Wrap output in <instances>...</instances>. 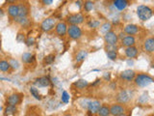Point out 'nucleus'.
<instances>
[{"label": "nucleus", "instance_id": "obj_1", "mask_svg": "<svg viewBox=\"0 0 154 116\" xmlns=\"http://www.w3.org/2000/svg\"><path fill=\"white\" fill-rule=\"evenodd\" d=\"M137 14L139 18L143 21H146L148 19H150L153 16V11L151 8L148 6H144V5H141L137 9Z\"/></svg>", "mask_w": 154, "mask_h": 116}, {"label": "nucleus", "instance_id": "obj_2", "mask_svg": "<svg viewBox=\"0 0 154 116\" xmlns=\"http://www.w3.org/2000/svg\"><path fill=\"white\" fill-rule=\"evenodd\" d=\"M135 84L139 87H146L149 84H151L153 82L152 76L146 75V74H139L137 76H135L134 79Z\"/></svg>", "mask_w": 154, "mask_h": 116}, {"label": "nucleus", "instance_id": "obj_3", "mask_svg": "<svg viewBox=\"0 0 154 116\" xmlns=\"http://www.w3.org/2000/svg\"><path fill=\"white\" fill-rule=\"evenodd\" d=\"M66 33L72 40H78L82 37V30L78 25H69L67 27Z\"/></svg>", "mask_w": 154, "mask_h": 116}, {"label": "nucleus", "instance_id": "obj_4", "mask_svg": "<svg viewBox=\"0 0 154 116\" xmlns=\"http://www.w3.org/2000/svg\"><path fill=\"white\" fill-rule=\"evenodd\" d=\"M83 21H84V16L80 13L69 14L66 18V22L69 23V25H79Z\"/></svg>", "mask_w": 154, "mask_h": 116}, {"label": "nucleus", "instance_id": "obj_5", "mask_svg": "<svg viewBox=\"0 0 154 116\" xmlns=\"http://www.w3.org/2000/svg\"><path fill=\"white\" fill-rule=\"evenodd\" d=\"M55 25H56L55 18H47L41 23V29L45 32H49L52 30V29H54Z\"/></svg>", "mask_w": 154, "mask_h": 116}, {"label": "nucleus", "instance_id": "obj_6", "mask_svg": "<svg viewBox=\"0 0 154 116\" xmlns=\"http://www.w3.org/2000/svg\"><path fill=\"white\" fill-rule=\"evenodd\" d=\"M104 40L106 42L107 45H110V46H116L118 43V40H119V36L116 34L114 31H109L106 34H104Z\"/></svg>", "mask_w": 154, "mask_h": 116}, {"label": "nucleus", "instance_id": "obj_7", "mask_svg": "<svg viewBox=\"0 0 154 116\" xmlns=\"http://www.w3.org/2000/svg\"><path fill=\"white\" fill-rule=\"evenodd\" d=\"M101 106V103L99 101H91L87 105V109L89 110V112L91 114H96L98 112V110Z\"/></svg>", "mask_w": 154, "mask_h": 116}, {"label": "nucleus", "instance_id": "obj_8", "mask_svg": "<svg viewBox=\"0 0 154 116\" xmlns=\"http://www.w3.org/2000/svg\"><path fill=\"white\" fill-rule=\"evenodd\" d=\"M123 113H125V108L122 105L115 104V105H112V106L110 108V114L113 116H119Z\"/></svg>", "mask_w": 154, "mask_h": 116}, {"label": "nucleus", "instance_id": "obj_9", "mask_svg": "<svg viewBox=\"0 0 154 116\" xmlns=\"http://www.w3.org/2000/svg\"><path fill=\"white\" fill-rule=\"evenodd\" d=\"M20 102H21V95L17 94V93L10 95L7 98V105H8L17 106L19 103H20Z\"/></svg>", "mask_w": 154, "mask_h": 116}, {"label": "nucleus", "instance_id": "obj_10", "mask_svg": "<svg viewBox=\"0 0 154 116\" xmlns=\"http://www.w3.org/2000/svg\"><path fill=\"white\" fill-rule=\"evenodd\" d=\"M55 31L58 36L64 37L67 31V25L66 22H58L55 25Z\"/></svg>", "mask_w": 154, "mask_h": 116}, {"label": "nucleus", "instance_id": "obj_11", "mask_svg": "<svg viewBox=\"0 0 154 116\" xmlns=\"http://www.w3.org/2000/svg\"><path fill=\"white\" fill-rule=\"evenodd\" d=\"M50 79H48L47 76H41L38 77V79H37L35 81H34V85H35V87H47L50 85Z\"/></svg>", "mask_w": 154, "mask_h": 116}, {"label": "nucleus", "instance_id": "obj_12", "mask_svg": "<svg viewBox=\"0 0 154 116\" xmlns=\"http://www.w3.org/2000/svg\"><path fill=\"white\" fill-rule=\"evenodd\" d=\"M136 72L133 70H124L120 72V79L125 81H131L135 79Z\"/></svg>", "mask_w": 154, "mask_h": 116}, {"label": "nucleus", "instance_id": "obj_13", "mask_svg": "<svg viewBox=\"0 0 154 116\" xmlns=\"http://www.w3.org/2000/svg\"><path fill=\"white\" fill-rule=\"evenodd\" d=\"M106 55L109 58L110 60H116L118 57L117 54V47L116 46H110L107 45V47H106Z\"/></svg>", "mask_w": 154, "mask_h": 116}, {"label": "nucleus", "instance_id": "obj_14", "mask_svg": "<svg viewBox=\"0 0 154 116\" xmlns=\"http://www.w3.org/2000/svg\"><path fill=\"white\" fill-rule=\"evenodd\" d=\"M129 100H130V95L126 90L120 91L117 95V101L119 104H126Z\"/></svg>", "mask_w": 154, "mask_h": 116}, {"label": "nucleus", "instance_id": "obj_15", "mask_svg": "<svg viewBox=\"0 0 154 116\" xmlns=\"http://www.w3.org/2000/svg\"><path fill=\"white\" fill-rule=\"evenodd\" d=\"M123 32L124 34H127V35L134 36L135 34L139 32V27L136 24H127V25H125Z\"/></svg>", "mask_w": 154, "mask_h": 116}, {"label": "nucleus", "instance_id": "obj_16", "mask_svg": "<svg viewBox=\"0 0 154 116\" xmlns=\"http://www.w3.org/2000/svg\"><path fill=\"white\" fill-rule=\"evenodd\" d=\"M18 12H19V6L17 4H11L8 7V14L13 18H16L18 17Z\"/></svg>", "mask_w": 154, "mask_h": 116}, {"label": "nucleus", "instance_id": "obj_17", "mask_svg": "<svg viewBox=\"0 0 154 116\" xmlns=\"http://www.w3.org/2000/svg\"><path fill=\"white\" fill-rule=\"evenodd\" d=\"M143 48L146 52L151 53L154 51V39L148 38L143 43Z\"/></svg>", "mask_w": 154, "mask_h": 116}, {"label": "nucleus", "instance_id": "obj_18", "mask_svg": "<svg viewBox=\"0 0 154 116\" xmlns=\"http://www.w3.org/2000/svg\"><path fill=\"white\" fill-rule=\"evenodd\" d=\"M125 55L128 58H136L138 55V48L136 47H127L125 48Z\"/></svg>", "mask_w": 154, "mask_h": 116}, {"label": "nucleus", "instance_id": "obj_19", "mask_svg": "<svg viewBox=\"0 0 154 116\" xmlns=\"http://www.w3.org/2000/svg\"><path fill=\"white\" fill-rule=\"evenodd\" d=\"M135 43H136V39H135L134 36H125L122 40V44L124 46V47H132L135 45Z\"/></svg>", "mask_w": 154, "mask_h": 116}, {"label": "nucleus", "instance_id": "obj_20", "mask_svg": "<svg viewBox=\"0 0 154 116\" xmlns=\"http://www.w3.org/2000/svg\"><path fill=\"white\" fill-rule=\"evenodd\" d=\"M114 6L119 11H122L128 6V0H114Z\"/></svg>", "mask_w": 154, "mask_h": 116}, {"label": "nucleus", "instance_id": "obj_21", "mask_svg": "<svg viewBox=\"0 0 154 116\" xmlns=\"http://www.w3.org/2000/svg\"><path fill=\"white\" fill-rule=\"evenodd\" d=\"M17 106H14V105H6V108L4 109V115L5 116H12L14 114L17 113Z\"/></svg>", "mask_w": 154, "mask_h": 116}, {"label": "nucleus", "instance_id": "obj_22", "mask_svg": "<svg viewBox=\"0 0 154 116\" xmlns=\"http://www.w3.org/2000/svg\"><path fill=\"white\" fill-rule=\"evenodd\" d=\"M87 55H88V52H87L86 50H79L78 52H77L76 56H75V61L77 63L83 62L86 59Z\"/></svg>", "mask_w": 154, "mask_h": 116}, {"label": "nucleus", "instance_id": "obj_23", "mask_svg": "<svg viewBox=\"0 0 154 116\" xmlns=\"http://www.w3.org/2000/svg\"><path fill=\"white\" fill-rule=\"evenodd\" d=\"M19 6V12H18V17L17 18H25L27 17L28 12H29V9L26 5L21 4V5H18Z\"/></svg>", "mask_w": 154, "mask_h": 116}, {"label": "nucleus", "instance_id": "obj_24", "mask_svg": "<svg viewBox=\"0 0 154 116\" xmlns=\"http://www.w3.org/2000/svg\"><path fill=\"white\" fill-rule=\"evenodd\" d=\"M34 60H35V56L32 55L31 53L29 52H25L22 54V61L24 63H26V64H29V63L33 62Z\"/></svg>", "mask_w": 154, "mask_h": 116}, {"label": "nucleus", "instance_id": "obj_25", "mask_svg": "<svg viewBox=\"0 0 154 116\" xmlns=\"http://www.w3.org/2000/svg\"><path fill=\"white\" fill-rule=\"evenodd\" d=\"M74 86L77 89H84L85 87L89 86V82L85 79H78L74 82Z\"/></svg>", "mask_w": 154, "mask_h": 116}, {"label": "nucleus", "instance_id": "obj_26", "mask_svg": "<svg viewBox=\"0 0 154 116\" xmlns=\"http://www.w3.org/2000/svg\"><path fill=\"white\" fill-rule=\"evenodd\" d=\"M97 113L99 116H109L110 115V108L107 105H101Z\"/></svg>", "mask_w": 154, "mask_h": 116}, {"label": "nucleus", "instance_id": "obj_27", "mask_svg": "<svg viewBox=\"0 0 154 116\" xmlns=\"http://www.w3.org/2000/svg\"><path fill=\"white\" fill-rule=\"evenodd\" d=\"M10 63L6 60H1L0 61V71L1 72H8L10 70Z\"/></svg>", "mask_w": 154, "mask_h": 116}, {"label": "nucleus", "instance_id": "obj_28", "mask_svg": "<svg viewBox=\"0 0 154 116\" xmlns=\"http://www.w3.org/2000/svg\"><path fill=\"white\" fill-rule=\"evenodd\" d=\"M30 93L36 100H42V96L40 95V93H38V90L37 89V87H35V86L30 87Z\"/></svg>", "mask_w": 154, "mask_h": 116}, {"label": "nucleus", "instance_id": "obj_29", "mask_svg": "<svg viewBox=\"0 0 154 116\" xmlns=\"http://www.w3.org/2000/svg\"><path fill=\"white\" fill-rule=\"evenodd\" d=\"M100 29H101V32L106 34L107 32L112 30V24H111L110 22H105V23L102 24V25H101Z\"/></svg>", "mask_w": 154, "mask_h": 116}, {"label": "nucleus", "instance_id": "obj_30", "mask_svg": "<svg viewBox=\"0 0 154 116\" xmlns=\"http://www.w3.org/2000/svg\"><path fill=\"white\" fill-rule=\"evenodd\" d=\"M83 8L86 12H91L94 8V2L90 1V0H87V1H85V3L83 4Z\"/></svg>", "mask_w": 154, "mask_h": 116}, {"label": "nucleus", "instance_id": "obj_31", "mask_svg": "<svg viewBox=\"0 0 154 116\" xmlns=\"http://www.w3.org/2000/svg\"><path fill=\"white\" fill-rule=\"evenodd\" d=\"M88 26L91 28H98L100 26V22L96 19H91V21L88 22Z\"/></svg>", "mask_w": 154, "mask_h": 116}, {"label": "nucleus", "instance_id": "obj_32", "mask_svg": "<svg viewBox=\"0 0 154 116\" xmlns=\"http://www.w3.org/2000/svg\"><path fill=\"white\" fill-rule=\"evenodd\" d=\"M55 60V55L54 54H49L45 58V64H52Z\"/></svg>", "mask_w": 154, "mask_h": 116}, {"label": "nucleus", "instance_id": "obj_33", "mask_svg": "<svg viewBox=\"0 0 154 116\" xmlns=\"http://www.w3.org/2000/svg\"><path fill=\"white\" fill-rule=\"evenodd\" d=\"M62 102L65 104H67L69 102V95L66 91H63L62 93Z\"/></svg>", "mask_w": 154, "mask_h": 116}, {"label": "nucleus", "instance_id": "obj_34", "mask_svg": "<svg viewBox=\"0 0 154 116\" xmlns=\"http://www.w3.org/2000/svg\"><path fill=\"white\" fill-rule=\"evenodd\" d=\"M24 43L26 44V46L31 47V46H33V45H34V44H35V38H33V37H28Z\"/></svg>", "mask_w": 154, "mask_h": 116}, {"label": "nucleus", "instance_id": "obj_35", "mask_svg": "<svg viewBox=\"0 0 154 116\" xmlns=\"http://www.w3.org/2000/svg\"><path fill=\"white\" fill-rule=\"evenodd\" d=\"M17 41L18 43H23L25 42V36H24V34H21V33H18L17 36Z\"/></svg>", "mask_w": 154, "mask_h": 116}, {"label": "nucleus", "instance_id": "obj_36", "mask_svg": "<svg viewBox=\"0 0 154 116\" xmlns=\"http://www.w3.org/2000/svg\"><path fill=\"white\" fill-rule=\"evenodd\" d=\"M9 63H10V66L13 67L14 69H17L18 66H19L18 62H17V61H14V59H11V61H10Z\"/></svg>", "mask_w": 154, "mask_h": 116}, {"label": "nucleus", "instance_id": "obj_37", "mask_svg": "<svg viewBox=\"0 0 154 116\" xmlns=\"http://www.w3.org/2000/svg\"><path fill=\"white\" fill-rule=\"evenodd\" d=\"M41 1L43 5H50L52 4V2L54 1V0H41Z\"/></svg>", "mask_w": 154, "mask_h": 116}, {"label": "nucleus", "instance_id": "obj_38", "mask_svg": "<svg viewBox=\"0 0 154 116\" xmlns=\"http://www.w3.org/2000/svg\"><path fill=\"white\" fill-rule=\"evenodd\" d=\"M110 77H111V74H110V72H106V74L104 75V79H105L110 80Z\"/></svg>", "mask_w": 154, "mask_h": 116}, {"label": "nucleus", "instance_id": "obj_39", "mask_svg": "<svg viewBox=\"0 0 154 116\" xmlns=\"http://www.w3.org/2000/svg\"><path fill=\"white\" fill-rule=\"evenodd\" d=\"M124 37H125V34H124V32H122V33L119 34V38L122 39H122H123Z\"/></svg>", "mask_w": 154, "mask_h": 116}, {"label": "nucleus", "instance_id": "obj_40", "mask_svg": "<svg viewBox=\"0 0 154 116\" xmlns=\"http://www.w3.org/2000/svg\"><path fill=\"white\" fill-rule=\"evenodd\" d=\"M3 14H4L3 9H2V8H0V17H3Z\"/></svg>", "mask_w": 154, "mask_h": 116}, {"label": "nucleus", "instance_id": "obj_41", "mask_svg": "<svg viewBox=\"0 0 154 116\" xmlns=\"http://www.w3.org/2000/svg\"><path fill=\"white\" fill-rule=\"evenodd\" d=\"M7 2L10 4H14V2H16V0H7Z\"/></svg>", "mask_w": 154, "mask_h": 116}, {"label": "nucleus", "instance_id": "obj_42", "mask_svg": "<svg viewBox=\"0 0 154 116\" xmlns=\"http://www.w3.org/2000/svg\"><path fill=\"white\" fill-rule=\"evenodd\" d=\"M119 116H127L125 113H123V114H120V115H119Z\"/></svg>", "mask_w": 154, "mask_h": 116}, {"label": "nucleus", "instance_id": "obj_43", "mask_svg": "<svg viewBox=\"0 0 154 116\" xmlns=\"http://www.w3.org/2000/svg\"><path fill=\"white\" fill-rule=\"evenodd\" d=\"M64 116H71V115H69V114H66V115H64Z\"/></svg>", "mask_w": 154, "mask_h": 116}, {"label": "nucleus", "instance_id": "obj_44", "mask_svg": "<svg viewBox=\"0 0 154 116\" xmlns=\"http://www.w3.org/2000/svg\"><path fill=\"white\" fill-rule=\"evenodd\" d=\"M30 116H37V115H35V114H31Z\"/></svg>", "mask_w": 154, "mask_h": 116}, {"label": "nucleus", "instance_id": "obj_45", "mask_svg": "<svg viewBox=\"0 0 154 116\" xmlns=\"http://www.w3.org/2000/svg\"><path fill=\"white\" fill-rule=\"evenodd\" d=\"M90 1H93V0H90Z\"/></svg>", "mask_w": 154, "mask_h": 116}, {"label": "nucleus", "instance_id": "obj_46", "mask_svg": "<svg viewBox=\"0 0 154 116\" xmlns=\"http://www.w3.org/2000/svg\"><path fill=\"white\" fill-rule=\"evenodd\" d=\"M149 116H151V115H149Z\"/></svg>", "mask_w": 154, "mask_h": 116}]
</instances>
